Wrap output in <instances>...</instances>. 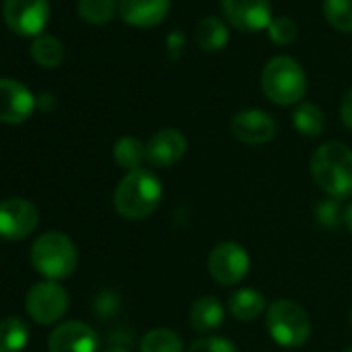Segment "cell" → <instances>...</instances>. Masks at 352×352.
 I'll return each instance as SVG.
<instances>
[{"label": "cell", "mask_w": 352, "mask_h": 352, "mask_svg": "<svg viewBox=\"0 0 352 352\" xmlns=\"http://www.w3.org/2000/svg\"><path fill=\"white\" fill-rule=\"evenodd\" d=\"M311 174L317 187L331 199L352 195V149L340 141L323 143L311 157Z\"/></svg>", "instance_id": "6da1fadb"}, {"label": "cell", "mask_w": 352, "mask_h": 352, "mask_svg": "<svg viewBox=\"0 0 352 352\" xmlns=\"http://www.w3.org/2000/svg\"><path fill=\"white\" fill-rule=\"evenodd\" d=\"M162 201V183L151 170L126 172L114 191V208L126 220L149 218Z\"/></svg>", "instance_id": "7a4b0ae2"}, {"label": "cell", "mask_w": 352, "mask_h": 352, "mask_svg": "<svg viewBox=\"0 0 352 352\" xmlns=\"http://www.w3.org/2000/svg\"><path fill=\"white\" fill-rule=\"evenodd\" d=\"M261 89L265 98L278 106L298 104L307 91L305 71L292 56H274L263 67Z\"/></svg>", "instance_id": "3957f363"}, {"label": "cell", "mask_w": 352, "mask_h": 352, "mask_svg": "<svg viewBox=\"0 0 352 352\" xmlns=\"http://www.w3.org/2000/svg\"><path fill=\"white\" fill-rule=\"evenodd\" d=\"M77 247L63 232H46L32 247V263L48 280L69 278L77 267Z\"/></svg>", "instance_id": "277c9868"}, {"label": "cell", "mask_w": 352, "mask_h": 352, "mask_svg": "<svg viewBox=\"0 0 352 352\" xmlns=\"http://www.w3.org/2000/svg\"><path fill=\"white\" fill-rule=\"evenodd\" d=\"M265 325L274 342L284 348H298L311 336V319L307 311L290 298H278L267 307Z\"/></svg>", "instance_id": "5b68a950"}, {"label": "cell", "mask_w": 352, "mask_h": 352, "mask_svg": "<svg viewBox=\"0 0 352 352\" xmlns=\"http://www.w3.org/2000/svg\"><path fill=\"white\" fill-rule=\"evenodd\" d=\"M25 309L30 317L40 325L56 323L60 317H65L69 309V294L54 280L38 282L30 288L25 296Z\"/></svg>", "instance_id": "8992f818"}, {"label": "cell", "mask_w": 352, "mask_h": 352, "mask_svg": "<svg viewBox=\"0 0 352 352\" xmlns=\"http://www.w3.org/2000/svg\"><path fill=\"white\" fill-rule=\"evenodd\" d=\"M208 267L212 278L222 286H234L243 282L251 267V257L239 243H220L212 249Z\"/></svg>", "instance_id": "52a82bcc"}, {"label": "cell", "mask_w": 352, "mask_h": 352, "mask_svg": "<svg viewBox=\"0 0 352 352\" xmlns=\"http://www.w3.org/2000/svg\"><path fill=\"white\" fill-rule=\"evenodd\" d=\"M3 17L17 36H40L50 19L48 0H5Z\"/></svg>", "instance_id": "ba28073f"}, {"label": "cell", "mask_w": 352, "mask_h": 352, "mask_svg": "<svg viewBox=\"0 0 352 352\" xmlns=\"http://www.w3.org/2000/svg\"><path fill=\"white\" fill-rule=\"evenodd\" d=\"M40 222L38 208L21 197H11L0 201V239L23 241L28 239Z\"/></svg>", "instance_id": "9c48e42d"}, {"label": "cell", "mask_w": 352, "mask_h": 352, "mask_svg": "<svg viewBox=\"0 0 352 352\" xmlns=\"http://www.w3.org/2000/svg\"><path fill=\"white\" fill-rule=\"evenodd\" d=\"M222 11L239 32H261L272 23L270 0H222Z\"/></svg>", "instance_id": "30bf717a"}, {"label": "cell", "mask_w": 352, "mask_h": 352, "mask_svg": "<svg viewBox=\"0 0 352 352\" xmlns=\"http://www.w3.org/2000/svg\"><path fill=\"white\" fill-rule=\"evenodd\" d=\"M230 131L243 143L263 145L276 137L278 124H276L272 114L257 110V108H249V110H241L232 116Z\"/></svg>", "instance_id": "8fae6325"}, {"label": "cell", "mask_w": 352, "mask_h": 352, "mask_svg": "<svg viewBox=\"0 0 352 352\" xmlns=\"http://www.w3.org/2000/svg\"><path fill=\"white\" fill-rule=\"evenodd\" d=\"M36 110L34 94L15 79H0V122L21 124Z\"/></svg>", "instance_id": "7c38bea8"}, {"label": "cell", "mask_w": 352, "mask_h": 352, "mask_svg": "<svg viewBox=\"0 0 352 352\" xmlns=\"http://www.w3.org/2000/svg\"><path fill=\"white\" fill-rule=\"evenodd\" d=\"M187 153V139L176 129H162L145 143V160L155 168H168Z\"/></svg>", "instance_id": "4fadbf2b"}, {"label": "cell", "mask_w": 352, "mask_h": 352, "mask_svg": "<svg viewBox=\"0 0 352 352\" xmlns=\"http://www.w3.org/2000/svg\"><path fill=\"white\" fill-rule=\"evenodd\" d=\"M50 352H98V336L83 321L60 323L48 338Z\"/></svg>", "instance_id": "5bb4252c"}, {"label": "cell", "mask_w": 352, "mask_h": 352, "mask_svg": "<svg viewBox=\"0 0 352 352\" xmlns=\"http://www.w3.org/2000/svg\"><path fill=\"white\" fill-rule=\"evenodd\" d=\"M170 0H118V13L133 28H153L166 19Z\"/></svg>", "instance_id": "9a60e30c"}, {"label": "cell", "mask_w": 352, "mask_h": 352, "mask_svg": "<svg viewBox=\"0 0 352 352\" xmlns=\"http://www.w3.org/2000/svg\"><path fill=\"white\" fill-rule=\"evenodd\" d=\"M189 319L195 331L212 333L224 323V307L216 296H201L193 302Z\"/></svg>", "instance_id": "2e32d148"}, {"label": "cell", "mask_w": 352, "mask_h": 352, "mask_svg": "<svg viewBox=\"0 0 352 352\" xmlns=\"http://www.w3.org/2000/svg\"><path fill=\"white\" fill-rule=\"evenodd\" d=\"M228 307H230V313L234 315V319L253 321L267 309V300L255 288H241L230 296Z\"/></svg>", "instance_id": "e0dca14e"}, {"label": "cell", "mask_w": 352, "mask_h": 352, "mask_svg": "<svg viewBox=\"0 0 352 352\" xmlns=\"http://www.w3.org/2000/svg\"><path fill=\"white\" fill-rule=\"evenodd\" d=\"M228 28L218 17H206L197 25V44L206 52H218L228 44Z\"/></svg>", "instance_id": "ac0fdd59"}, {"label": "cell", "mask_w": 352, "mask_h": 352, "mask_svg": "<svg viewBox=\"0 0 352 352\" xmlns=\"http://www.w3.org/2000/svg\"><path fill=\"white\" fill-rule=\"evenodd\" d=\"M32 58L36 65L46 67V69H54L63 63L65 58V48L60 44L58 38L50 36V34H40L34 42H32Z\"/></svg>", "instance_id": "d6986e66"}, {"label": "cell", "mask_w": 352, "mask_h": 352, "mask_svg": "<svg viewBox=\"0 0 352 352\" xmlns=\"http://www.w3.org/2000/svg\"><path fill=\"white\" fill-rule=\"evenodd\" d=\"M30 342V327L21 317L0 321V352H21Z\"/></svg>", "instance_id": "ffe728a7"}, {"label": "cell", "mask_w": 352, "mask_h": 352, "mask_svg": "<svg viewBox=\"0 0 352 352\" xmlns=\"http://www.w3.org/2000/svg\"><path fill=\"white\" fill-rule=\"evenodd\" d=\"M292 122H294V129L305 135V137H317L323 133V126H325V114L323 110L317 106V104H311V102H300L292 114Z\"/></svg>", "instance_id": "44dd1931"}, {"label": "cell", "mask_w": 352, "mask_h": 352, "mask_svg": "<svg viewBox=\"0 0 352 352\" xmlns=\"http://www.w3.org/2000/svg\"><path fill=\"white\" fill-rule=\"evenodd\" d=\"M139 352H183V340L174 329L155 327L143 336Z\"/></svg>", "instance_id": "7402d4cb"}, {"label": "cell", "mask_w": 352, "mask_h": 352, "mask_svg": "<svg viewBox=\"0 0 352 352\" xmlns=\"http://www.w3.org/2000/svg\"><path fill=\"white\" fill-rule=\"evenodd\" d=\"M114 160L120 168L133 172V170H139L143 160H145V145L137 139V137H122L116 141L114 145Z\"/></svg>", "instance_id": "603a6c76"}, {"label": "cell", "mask_w": 352, "mask_h": 352, "mask_svg": "<svg viewBox=\"0 0 352 352\" xmlns=\"http://www.w3.org/2000/svg\"><path fill=\"white\" fill-rule=\"evenodd\" d=\"M116 9V0H79L77 5L81 19L91 25H106L114 17Z\"/></svg>", "instance_id": "cb8c5ba5"}, {"label": "cell", "mask_w": 352, "mask_h": 352, "mask_svg": "<svg viewBox=\"0 0 352 352\" xmlns=\"http://www.w3.org/2000/svg\"><path fill=\"white\" fill-rule=\"evenodd\" d=\"M323 13L331 28L352 34V0H325Z\"/></svg>", "instance_id": "d4e9b609"}, {"label": "cell", "mask_w": 352, "mask_h": 352, "mask_svg": "<svg viewBox=\"0 0 352 352\" xmlns=\"http://www.w3.org/2000/svg\"><path fill=\"white\" fill-rule=\"evenodd\" d=\"M315 216H317V222L323 226V228H338L344 218H346V212L342 210L340 201L338 199H323L321 204H317L315 208Z\"/></svg>", "instance_id": "484cf974"}, {"label": "cell", "mask_w": 352, "mask_h": 352, "mask_svg": "<svg viewBox=\"0 0 352 352\" xmlns=\"http://www.w3.org/2000/svg\"><path fill=\"white\" fill-rule=\"evenodd\" d=\"M267 34L276 46H288L298 38V28L290 17H278V19H272Z\"/></svg>", "instance_id": "4316f807"}, {"label": "cell", "mask_w": 352, "mask_h": 352, "mask_svg": "<svg viewBox=\"0 0 352 352\" xmlns=\"http://www.w3.org/2000/svg\"><path fill=\"white\" fill-rule=\"evenodd\" d=\"M189 352H239L236 346L220 336H204L195 340L189 348Z\"/></svg>", "instance_id": "83f0119b"}, {"label": "cell", "mask_w": 352, "mask_h": 352, "mask_svg": "<svg viewBox=\"0 0 352 352\" xmlns=\"http://www.w3.org/2000/svg\"><path fill=\"white\" fill-rule=\"evenodd\" d=\"M340 116H342V122L352 131V89L344 96L342 100V106H340Z\"/></svg>", "instance_id": "f1b7e54d"}, {"label": "cell", "mask_w": 352, "mask_h": 352, "mask_svg": "<svg viewBox=\"0 0 352 352\" xmlns=\"http://www.w3.org/2000/svg\"><path fill=\"white\" fill-rule=\"evenodd\" d=\"M54 106H56V100H54V96H50V94H44L40 100H36V108H42V110H46V112L54 110Z\"/></svg>", "instance_id": "f546056e"}, {"label": "cell", "mask_w": 352, "mask_h": 352, "mask_svg": "<svg viewBox=\"0 0 352 352\" xmlns=\"http://www.w3.org/2000/svg\"><path fill=\"white\" fill-rule=\"evenodd\" d=\"M344 222H346V226L350 228V232H352V206L346 210V218H344Z\"/></svg>", "instance_id": "4dcf8cb0"}, {"label": "cell", "mask_w": 352, "mask_h": 352, "mask_svg": "<svg viewBox=\"0 0 352 352\" xmlns=\"http://www.w3.org/2000/svg\"><path fill=\"white\" fill-rule=\"evenodd\" d=\"M104 352H129V350H124V348H120V346H110V348H106Z\"/></svg>", "instance_id": "1f68e13d"}, {"label": "cell", "mask_w": 352, "mask_h": 352, "mask_svg": "<svg viewBox=\"0 0 352 352\" xmlns=\"http://www.w3.org/2000/svg\"><path fill=\"white\" fill-rule=\"evenodd\" d=\"M344 352H352V346H350V348H346V350H344Z\"/></svg>", "instance_id": "d6a6232c"}, {"label": "cell", "mask_w": 352, "mask_h": 352, "mask_svg": "<svg viewBox=\"0 0 352 352\" xmlns=\"http://www.w3.org/2000/svg\"><path fill=\"white\" fill-rule=\"evenodd\" d=\"M350 321H352V315H350Z\"/></svg>", "instance_id": "836d02e7"}]
</instances>
